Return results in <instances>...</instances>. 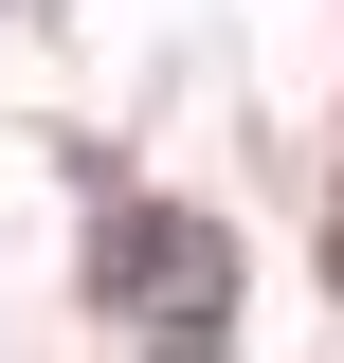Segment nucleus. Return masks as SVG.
I'll list each match as a JSON object with an SVG mask.
<instances>
[{
    "label": "nucleus",
    "instance_id": "f257e3e1",
    "mask_svg": "<svg viewBox=\"0 0 344 363\" xmlns=\"http://www.w3.org/2000/svg\"><path fill=\"white\" fill-rule=\"evenodd\" d=\"M91 291H109V327L164 345V363L236 345V236H217L200 200H109V218H91Z\"/></svg>",
    "mask_w": 344,
    "mask_h": 363
}]
</instances>
